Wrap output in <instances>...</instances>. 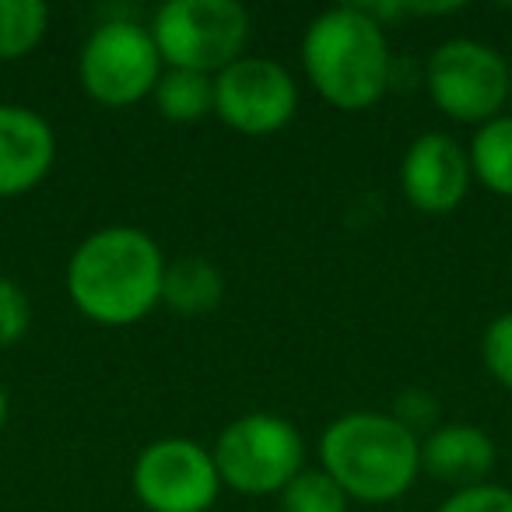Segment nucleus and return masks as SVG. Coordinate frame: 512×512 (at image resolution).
<instances>
[{
    "label": "nucleus",
    "mask_w": 512,
    "mask_h": 512,
    "mask_svg": "<svg viewBox=\"0 0 512 512\" xmlns=\"http://www.w3.org/2000/svg\"><path fill=\"white\" fill-rule=\"evenodd\" d=\"M165 267L162 249L148 232L106 225L71 253L67 295L99 327H130L162 302Z\"/></svg>",
    "instance_id": "f257e3e1"
},
{
    "label": "nucleus",
    "mask_w": 512,
    "mask_h": 512,
    "mask_svg": "<svg viewBox=\"0 0 512 512\" xmlns=\"http://www.w3.org/2000/svg\"><path fill=\"white\" fill-rule=\"evenodd\" d=\"M302 67L316 95L341 113L376 106L393 81V53L383 22L362 4L323 11L302 36Z\"/></svg>",
    "instance_id": "f03ea898"
},
{
    "label": "nucleus",
    "mask_w": 512,
    "mask_h": 512,
    "mask_svg": "<svg viewBox=\"0 0 512 512\" xmlns=\"http://www.w3.org/2000/svg\"><path fill=\"white\" fill-rule=\"evenodd\" d=\"M320 467L355 502L400 498L421 474V439L386 411H351L320 435Z\"/></svg>",
    "instance_id": "7ed1b4c3"
},
{
    "label": "nucleus",
    "mask_w": 512,
    "mask_h": 512,
    "mask_svg": "<svg viewBox=\"0 0 512 512\" xmlns=\"http://www.w3.org/2000/svg\"><path fill=\"white\" fill-rule=\"evenodd\" d=\"M249 32L253 22L239 0H169L151 18L162 64L211 78L246 57Z\"/></svg>",
    "instance_id": "20e7f679"
},
{
    "label": "nucleus",
    "mask_w": 512,
    "mask_h": 512,
    "mask_svg": "<svg viewBox=\"0 0 512 512\" xmlns=\"http://www.w3.org/2000/svg\"><path fill=\"white\" fill-rule=\"evenodd\" d=\"M221 484L239 495H281L306 470V442L281 414L253 411L228 421L211 449Z\"/></svg>",
    "instance_id": "39448f33"
},
{
    "label": "nucleus",
    "mask_w": 512,
    "mask_h": 512,
    "mask_svg": "<svg viewBox=\"0 0 512 512\" xmlns=\"http://www.w3.org/2000/svg\"><path fill=\"white\" fill-rule=\"evenodd\" d=\"M158 78H162L158 46L151 29L134 18L116 15L99 22L78 53V81L88 99L99 106H134L155 92Z\"/></svg>",
    "instance_id": "423d86ee"
},
{
    "label": "nucleus",
    "mask_w": 512,
    "mask_h": 512,
    "mask_svg": "<svg viewBox=\"0 0 512 512\" xmlns=\"http://www.w3.org/2000/svg\"><path fill=\"white\" fill-rule=\"evenodd\" d=\"M425 88L456 123H488L509 106V60L481 39H446L428 57Z\"/></svg>",
    "instance_id": "0eeeda50"
},
{
    "label": "nucleus",
    "mask_w": 512,
    "mask_h": 512,
    "mask_svg": "<svg viewBox=\"0 0 512 512\" xmlns=\"http://www.w3.org/2000/svg\"><path fill=\"white\" fill-rule=\"evenodd\" d=\"M130 484L148 512H207L221 491L211 449L183 435L144 446L130 470Z\"/></svg>",
    "instance_id": "6e6552de"
},
{
    "label": "nucleus",
    "mask_w": 512,
    "mask_h": 512,
    "mask_svg": "<svg viewBox=\"0 0 512 512\" xmlns=\"http://www.w3.org/2000/svg\"><path fill=\"white\" fill-rule=\"evenodd\" d=\"M299 109V85L271 57H239L214 74V116L249 137L278 134Z\"/></svg>",
    "instance_id": "1a4fd4ad"
},
{
    "label": "nucleus",
    "mask_w": 512,
    "mask_h": 512,
    "mask_svg": "<svg viewBox=\"0 0 512 512\" xmlns=\"http://www.w3.org/2000/svg\"><path fill=\"white\" fill-rule=\"evenodd\" d=\"M400 186L411 207L425 214H449L470 190V158L442 130L414 137L400 165Z\"/></svg>",
    "instance_id": "9d476101"
},
{
    "label": "nucleus",
    "mask_w": 512,
    "mask_h": 512,
    "mask_svg": "<svg viewBox=\"0 0 512 512\" xmlns=\"http://www.w3.org/2000/svg\"><path fill=\"white\" fill-rule=\"evenodd\" d=\"M57 162L53 127L29 106L0 102V197L29 193Z\"/></svg>",
    "instance_id": "9b49d317"
},
{
    "label": "nucleus",
    "mask_w": 512,
    "mask_h": 512,
    "mask_svg": "<svg viewBox=\"0 0 512 512\" xmlns=\"http://www.w3.org/2000/svg\"><path fill=\"white\" fill-rule=\"evenodd\" d=\"M495 467V442L488 432L467 421H449L421 439V470L456 491L484 484Z\"/></svg>",
    "instance_id": "f8f14e48"
},
{
    "label": "nucleus",
    "mask_w": 512,
    "mask_h": 512,
    "mask_svg": "<svg viewBox=\"0 0 512 512\" xmlns=\"http://www.w3.org/2000/svg\"><path fill=\"white\" fill-rule=\"evenodd\" d=\"M225 299V278L221 271L204 260V256H179L165 267V281H162V302L172 309L176 316L186 320H197L207 316L221 306Z\"/></svg>",
    "instance_id": "ddd939ff"
},
{
    "label": "nucleus",
    "mask_w": 512,
    "mask_h": 512,
    "mask_svg": "<svg viewBox=\"0 0 512 512\" xmlns=\"http://www.w3.org/2000/svg\"><path fill=\"white\" fill-rule=\"evenodd\" d=\"M470 176L481 179L484 190L512 197V116H495L481 123L467 148Z\"/></svg>",
    "instance_id": "4468645a"
},
{
    "label": "nucleus",
    "mask_w": 512,
    "mask_h": 512,
    "mask_svg": "<svg viewBox=\"0 0 512 512\" xmlns=\"http://www.w3.org/2000/svg\"><path fill=\"white\" fill-rule=\"evenodd\" d=\"M155 106L172 123H197L214 113V78L197 71H162L155 85Z\"/></svg>",
    "instance_id": "2eb2a0df"
},
{
    "label": "nucleus",
    "mask_w": 512,
    "mask_h": 512,
    "mask_svg": "<svg viewBox=\"0 0 512 512\" xmlns=\"http://www.w3.org/2000/svg\"><path fill=\"white\" fill-rule=\"evenodd\" d=\"M50 8L43 0H0V60H22L43 43Z\"/></svg>",
    "instance_id": "dca6fc26"
},
{
    "label": "nucleus",
    "mask_w": 512,
    "mask_h": 512,
    "mask_svg": "<svg viewBox=\"0 0 512 512\" xmlns=\"http://www.w3.org/2000/svg\"><path fill=\"white\" fill-rule=\"evenodd\" d=\"M351 498L323 467H306L281 491V512H348Z\"/></svg>",
    "instance_id": "f3484780"
},
{
    "label": "nucleus",
    "mask_w": 512,
    "mask_h": 512,
    "mask_svg": "<svg viewBox=\"0 0 512 512\" xmlns=\"http://www.w3.org/2000/svg\"><path fill=\"white\" fill-rule=\"evenodd\" d=\"M32 327V299L15 278L0 274V348H15Z\"/></svg>",
    "instance_id": "a211bd4d"
},
{
    "label": "nucleus",
    "mask_w": 512,
    "mask_h": 512,
    "mask_svg": "<svg viewBox=\"0 0 512 512\" xmlns=\"http://www.w3.org/2000/svg\"><path fill=\"white\" fill-rule=\"evenodd\" d=\"M481 358L488 365L491 379L512 390V313H502L488 323L481 337Z\"/></svg>",
    "instance_id": "6ab92c4d"
},
{
    "label": "nucleus",
    "mask_w": 512,
    "mask_h": 512,
    "mask_svg": "<svg viewBox=\"0 0 512 512\" xmlns=\"http://www.w3.org/2000/svg\"><path fill=\"white\" fill-rule=\"evenodd\" d=\"M439 512H512V491L505 484H470L439 505Z\"/></svg>",
    "instance_id": "aec40b11"
},
{
    "label": "nucleus",
    "mask_w": 512,
    "mask_h": 512,
    "mask_svg": "<svg viewBox=\"0 0 512 512\" xmlns=\"http://www.w3.org/2000/svg\"><path fill=\"white\" fill-rule=\"evenodd\" d=\"M435 400L428 397V393H421V390H407V393H400V400H397V407H393V418L400 421V425H407L414 435H418V428H432V421H435Z\"/></svg>",
    "instance_id": "412c9836"
},
{
    "label": "nucleus",
    "mask_w": 512,
    "mask_h": 512,
    "mask_svg": "<svg viewBox=\"0 0 512 512\" xmlns=\"http://www.w3.org/2000/svg\"><path fill=\"white\" fill-rule=\"evenodd\" d=\"M4 421H8V390L0 383V428H4Z\"/></svg>",
    "instance_id": "4be33fe9"
},
{
    "label": "nucleus",
    "mask_w": 512,
    "mask_h": 512,
    "mask_svg": "<svg viewBox=\"0 0 512 512\" xmlns=\"http://www.w3.org/2000/svg\"><path fill=\"white\" fill-rule=\"evenodd\" d=\"M509 102H512V64H509Z\"/></svg>",
    "instance_id": "5701e85b"
}]
</instances>
